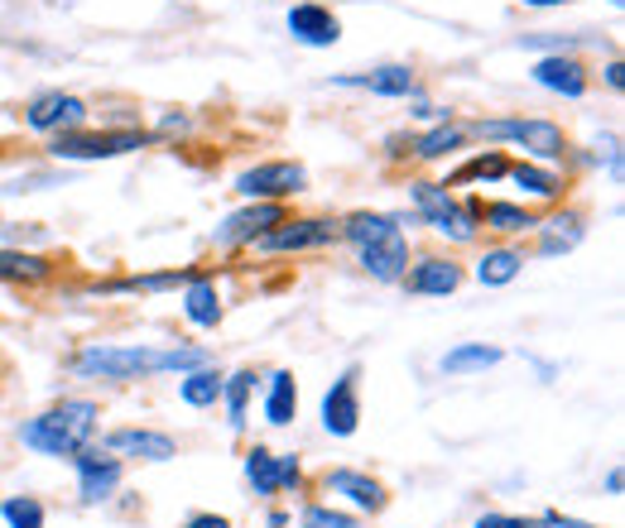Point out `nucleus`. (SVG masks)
Masks as SVG:
<instances>
[{"label": "nucleus", "mask_w": 625, "mask_h": 528, "mask_svg": "<svg viewBox=\"0 0 625 528\" xmlns=\"http://www.w3.org/2000/svg\"><path fill=\"white\" fill-rule=\"evenodd\" d=\"M207 351L197 346H169V351H154V346H87L77 356L82 375H102V379H136L150 370H203Z\"/></svg>", "instance_id": "1"}, {"label": "nucleus", "mask_w": 625, "mask_h": 528, "mask_svg": "<svg viewBox=\"0 0 625 528\" xmlns=\"http://www.w3.org/2000/svg\"><path fill=\"white\" fill-rule=\"evenodd\" d=\"M97 428V403L87 399H63L59 409H49L43 418L25 423L20 437H25V447H35V452H49V456H77L87 447V437Z\"/></svg>", "instance_id": "2"}, {"label": "nucleus", "mask_w": 625, "mask_h": 528, "mask_svg": "<svg viewBox=\"0 0 625 528\" xmlns=\"http://www.w3.org/2000/svg\"><path fill=\"white\" fill-rule=\"evenodd\" d=\"M347 235H352L356 245H361V265H366V274H375L381 284H390V279H405L409 245H405V231H399L390 217L361 211V217H352V221H347Z\"/></svg>", "instance_id": "3"}, {"label": "nucleus", "mask_w": 625, "mask_h": 528, "mask_svg": "<svg viewBox=\"0 0 625 528\" xmlns=\"http://www.w3.org/2000/svg\"><path fill=\"white\" fill-rule=\"evenodd\" d=\"M150 134L140 130H111V134H82V130H63L53 140V154L59 159H116V154H130V150H144Z\"/></svg>", "instance_id": "4"}, {"label": "nucleus", "mask_w": 625, "mask_h": 528, "mask_svg": "<svg viewBox=\"0 0 625 528\" xmlns=\"http://www.w3.org/2000/svg\"><path fill=\"white\" fill-rule=\"evenodd\" d=\"M476 134H482V140H515L549 164L563 159V130L549 126V120H482Z\"/></svg>", "instance_id": "5"}, {"label": "nucleus", "mask_w": 625, "mask_h": 528, "mask_svg": "<svg viewBox=\"0 0 625 528\" xmlns=\"http://www.w3.org/2000/svg\"><path fill=\"white\" fill-rule=\"evenodd\" d=\"M414 202H419L423 217H429L443 235H452V241H472V235H476L472 217H462V211H457V202L448 197V188H438V183H419V188H414Z\"/></svg>", "instance_id": "6"}, {"label": "nucleus", "mask_w": 625, "mask_h": 528, "mask_svg": "<svg viewBox=\"0 0 625 528\" xmlns=\"http://www.w3.org/2000/svg\"><path fill=\"white\" fill-rule=\"evenodd\" d=\"M356 423H361V403H356V370H347V375L328 389V399H322V428H328L332 437H352Z\"/></svg>", "instance_id": "7"}, {"label": "nucleus", "mask_w": 625, "mask_h": 528, "mask_svg": "<svg viewBox=\"0 0 625 528\" xmlns=\"http://www.w3.org/2000/svg\"><path fill=\"white\" fill-rule=\"evenodd\" d=\"M237 188L251 197H289L304 188V168L298 164H260V168H251V173H241Z\"/></svg>", "instance_id": "8"}, {"label": "nucleus", "mask_w": 625, "mask_h": 528, "mask_svg": "<svg viewBox=\"0 0 625 528\" xmlns=\"http://www.w3.org/2000/svg\"><path fill=\"white\" fill-rule=\"evenodd\" d=\"M332 235L337 231L328 221H279L275 231L260 235V245L265 250H312V245H328Z\"/></svg>", "instance_id": "9"}, {"label": "nucleus", "mask_w": 625, "mask_h": 528, "mask_svg": "<svg viewBox=\"0 0 625 528\" xmlns=\"http://www.w3.org/2000/svg\"><path fill=\"white\" fill-rule=\"evenodd\" d=\"M245 476H251V486L260 490V495H275L279 486H294L298 480V462L294 456H270V452L255 447L251 462H245Z\"/></svg>", "instance_id": "10"}, {"label": "nucleus", "mask_w": 625, "mask_h": 528, "mask_svg": "<svg viewBox=\"0 0 625 528\" xmlns=\"http://www.w3.org/2000/svg\"><path fill=\"white\" fill-rule=\"evenodd\" d=\"M289 29H294V39L312 43V49L337 43V34H342V25L332 20V10H322V5H294L289 10Z\"/></svg>", "instance_id": "11"}, {"label": "nucleus", "mask_w": 625, "mask_h": 528, "mask_svg": "<svg viewBox=\"0 0 625 528\" xmlns=\"http://www.w3.org/2000/svg\"><path fill=\"white\" fill-rule=\"evenodd\" d=\"M87 116V106L77 96H68V92H49V96H39L35 106H29V126L35 130H59V126H77V120Z\"/></svg>", "instance_id": "12"}, {"label": "nucleus", "mask_w": 625, "mask_h": 528, "mask_svg": "<svg viewBox=\"0 0 625 528\" xmlns=\"http://www.w3.org/2000/svg\"><path fill=\"white\" fill-rule=\"evenodd\" d=\"M111 452H130V456H144V462H169L174 456V437L164 433H144V428H120L106 437Z\"/></svg>", "instance_id": "13"}, {"label": "nucleus", "mask_w": 625, "mask_h": 528, "mask_svg": "<svg viewBox=\"0 0 625 528\" xmlns=\"http://www.w3.org/2000/svg\"><path fill=\"white\" fill-rule=\"evenodd\" d=\"M284 221V207L279 202H265V207H251V211H237V217L227 221V227L217 231L221 245H237V241H255L265 227H279Z\"/></svg>", "instance_id": "14"}, {"label": "nucleus", "mask_w": 625, "mask_h": 528, "mask_svg": "<svg viewBox=\"0 0 625 528\" xmlns=\"http://www.w3.org/2000/svg\"><path fill=\"white\" fill-rule=\"evenodd\" d=\"M77 471H82V495L106 500L120 486V462H111L102 452H77Z\"/></svg>", "instance_id": "15"}, {"label": "nucleus", "mask_w": 625, "mask_h": 528, "mask_svg": "<svg viewBox=\"0 0 625 528\" xmlns=\"http://www.w3.org/2000/svg\"><path fill=\"white\" fill-rule=\"evenodd\" d=\"M328 486L337 490V495H347L356 510H385V486L381 480H371V476H361V471H332L328 476Z\"/></svg>", "instance_id": "16"}, {"label": "nucleus", "mask_w": 625, "mask_h": 528, "mask_svg": "<svg viewBox=\"0 0 625 528\" xmlns=\"http://www.w3.org/2000/svg\"><path fill=\"white\" fill-rule=\"evenodd\" d=\"M534 77H539L544 87H553V92H563V96L587 92V73H583V63H573V59H544L539 67H534Z\"/></svg>", "instance_id": "17"}, {"label": "nucleus", "mask_w": 625, "mask_h": 528, "mask_svg": "<svg viewBox=\"0 0 625 528\" xmlns=\"http://www.w3.org/2000/svg\"><path fill=\"white\" fill-rule=\"evenodd\" d=\"M462 284V269L448 260H423L414 274H409V294H452Z\"/></svg>", "instance_id": "18"}, {"label": "nucleus", "mask_w": 625, "mask_h": 528, "mask_svg": "<svg viewBox=\"0 0 625 528\" xmlns=\"http://www.w3.org/2000/svg\"><path fill=\"white\" fill-rule=\"evenodd\" d=\"M352 87H366V92H385V96H409L414 92V73L409 67H375V73L347 77Z\"/></svg>", "instance_id": "19"}, {"label": "nucleus", "mask_w": 625, "mask_h": 528, "mask_svg": "<svg viewBox=\"0 0 625 528\" xmlns=\"http://www.w3.org/2000/svg\"><path fill=\"white\" fill-rule=\"evenodd\" d=\"M183 312L197 322V327H217V318H221L217 288H212L207 279H193V288H188V298H183Z\"/></svg>", "instance_id": "20"}, {"label": "nucleus", "mask_w": 625, "mask_h": 528, "mask_svg": "<svg viewBox=\"0 0 625 528\" xmlns=\"http://www.w3.org/2000/svg\"><path fill=\"white\" fill-rule=\"evenodd\" d=\"M520 265H524V255L520 250H490L482 265H476V279L490 288H500V284H510V279L520 274Z\"/></svg>", "instance_id": "21"}, {"label": "nucleus", "mask_w": 625, "mask_h": 528, "mask_svg": "<svg viewBox=\"0 0 625 528\" xmlns=\"http://www.w3.org/2000/svg\"><path fill=\"white\" fill-rule=\"evenodd\" d=\"M178 395H183V403H193V409H207V403H217V395H221V375H217V370H207V365L193 370Z\"/></svg>", "instance_id": "22"}, {"label": "nucleus", "mask_w": 625, "mask_h": 528, "mask_svg": "<svg viewBox=\"0 0 625 528\" xmlns=\"http://www.w3.org/2000/svg\"><path fill=\"white\" fill-rule=\"evenodd\" d=\"M298 409V389H294V375H279L270 379V403H265V413H270V423H289Z\"/></svg>", "instance_id": "23"}, {"label": "nucleus", "mask_w": 625, "mask_h": 528, "mask_svg": "<svg viewBox=\"0 0 625 528\" xmlns=\"http://www.w3.org/2000/svg\"><path fill=\"white\" fill-rule=\"evenodd\" d=\"M496 361H500L496 346H457V351L443 356V370H448V375H462V370H486Z\"/></svg>", "instance_id": "24"}, {"label": "nucleus", "mask_w": 625, "mask_h": 528, "mask_svg": "<svg viewBox=\"0 0 625 528\" xmlns=\"http://www.w3.org/2000/svg\"><path fill=\"white\" fill-rule=\"evenodd\" d=\"M0 279H49V260H39V255L0 250Z\"/></svg>", "instance_id": "25"}, {"label": "nucleus", "mask_w": 625, "mask_h": 528, "mask_svg": "<svg viewBox=\"0 0 625 528\" xmlns=\"http://www.w3.org/2000/svg\"><path fill=\"white\" fill-rule=\"evenodd\" d=\"M482 221L490 231H524V227H534V217L524 207H510V202H490V207L482 211Z\"/></svg>", "instance_id": "26"}, {"label": "nucleus", "mask_w": 625, "mask_h": 528, "mask_svg": "<svg viewBox=\"0 0 625 528\" xmlns=\"http://www.w3.org/2000/svg\"><path fill=\"white\" fill-rule=\"evenodd\" d=\"M0 514L10 519V528H43V504L39 500H5L0 504Z\"/></svg>", "instance_id": "27"}, {"label": "nucleus", "mask_w": 625, "mask_h": 528, "mask_svg": "<svg viewBox=\"0 0 625 528\" xmlns=\"http://www.w3.org/2000/svg\"><path fill=\"white\" fill-rule=\"evenodd\" d=\"M251 385H255L251 370L231 375V385H227V413H231V428H241V423H245V399H251Z\"/></svg>", "instance_id": "28"}, {"label": "nucleus", "mask_w": 625, "mask_h": 528, "mask_svg": "<svg viewBox=\"0 0 625 528\" xmlns=\"http://www.w3.org/2000/svg\"><path fill=\"white\" fill-rule=\"evenodd\" d=\"M583 241V227H577L573 217L567 221H549V231H544V255H558V250H573V245Z\"/></svg>", "instance_id": "29"}, {"label": "nucleus", "mask_w": 625, "mask_h": 528, "mask_svg": "<svg viewBox=\"0 0 625 528\" xmlns=\"http://www.w3.org/2000/svg\"><path fill=\"white\" fill-rule=\"evenodd\" d=\"M457 144H462V130H457V126H443V130L423 134V140H419V154H423V159H438V154L457 150Z\"/></svg>", "instance_id": "30"}, {"label": "nucleus", "mask_w": 625, "mask_h": 528, "mask_svg": "<svg viewBox=\"0 0 625 528\" xmlns=\"http://www.w3.org/2000/svg\"><path fill=\"white\" fill-rule=\"evenodd\" d=\"M515 183H520V188H530L534 197H553V193H558V178H553V173H544V168H530V164H520V168H515Z\"/></svg>", "instance_id": "31"}, {"label": "nucleus", "mask_w": 625, "mask_h": 528, "mask_svg": "<svg viewBox=\"0 0 625 528\" xmlns=\"http://www.w3.org/2000/svg\"><path fill=\"white\" fill-rule=\"evenodd\" d=\"M500 173H506V159H500V154H482V159H472L467 168H457L452 183H472V178H500Z\"/></svg>", "instance_id": "32"}, {"label": "nucleus", "mask_w": 625, "mask_h": 528, "mask_svg": "<svg viewBox=\"0 0 625 528\" xmlns=\"http://www.w3.org/2000/svg\"><path fill=\"white\" fill-rule=\"evenodd\" d=\"M304 528H361L352 519V514H337V510H322V504H312L304 514Z\"/></svg>", "instance_id": "33"}, {"label": "nucleus", "mask_w": 625, "mask_h": 528, "mask_svg": "<svg viewBox=\"0 0 625 528\" xmlns=\"http://www.w3.org/2000/svg\"><path fill=\"white\" fill-rule=\"evenodd\" d=\"M476 528H539V524L515 519V514H482V524H476Z\"/></svg>", "instance_id": "34"}, {"label": "nucleus", "mask_w": 625, "mask_h": 528, "mask_svg": "<svg viewBox=\"0 0 625 528\" xmlns=\"http://www.w3.org/2000/svg\"><path fill=\"white\" fill-rule=\"evenodd\" d=\"M539 528H597V524H583V519H567V514H544Z\"/></svg>", "instance_id": "35"}, {"label": "nucleus", "mask_w": 625, "mask_h": 528, "mask_svg": "<svg viewBox=\"0 0 625 528\" xmlns=\"http://www.w3.org/2000/svg\"><path fill=\"white\" fill-rule=\"evenodd\" d=\"M188 528H231V524L221 519V514H193V519H188Z\"/></svg>", "instance_id": "36"}, {"label": "nucleus", "mask_w": 625, "mask_h": 528, "mask_svg": "<svg viewBox=\"0 0 625 528\" xmlns=\"http://www.w3.org/2000/svg\"><path fill=\"white\" fill-rule=\"evenodd\" d=\"M524 5H563V0H524Z\"/></svg>", "instance_id": "37"}, {"label": "nucleus", "mask_w": 625, "mask_h": 528, "mask_svg": "<svg viewBox=\"0 0 625 528\" xmlns=\"http://www.w3.org/2000/svg\"><path fill=\"white\" fill-rule=\"evenodd\" d=\"M611 5H621V0H611Z\"/></svg>", "instance_id": "38"}]
</instances>
